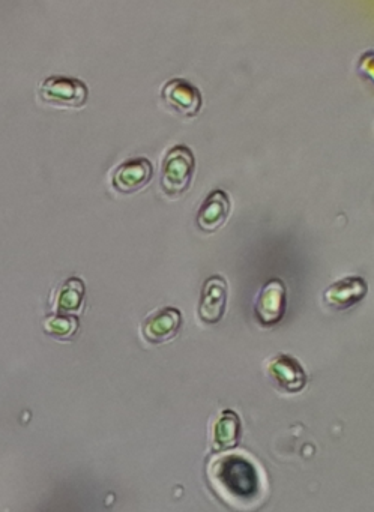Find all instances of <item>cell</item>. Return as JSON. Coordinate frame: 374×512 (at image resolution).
Segmentation results:
<instances>
[{"label":"cell","instance_id":"8fae6325","mask_svg":"<svg viewBox=\"0 0 374 512\" xmlns=\"http://www.w3.org/2000/svg\"><path fill=\"white\" fill-rule=\"evenodd\" d=\"M367 281L362 277H346L332 283L323 292V301L334 310H347L367 295Z\"/></svg>","mask_w":374,"mask_h":512},{"label":"cell","instance_id":"3957f363","mask_svg":"<svg viewBox=\"0 0 374 512\" xmlns=\"http://www.w3.org/2000/svg\"><path fill=\"white\" fill-rule=\"evenodd\" d=\"M40 97L52 106L80 109L88 103L89 89L74 77L52 76L41 83Z\"/></svg>","mask_w":374,"mask_h":512},{"label":"cell","instance_id":"9c48e42d","mask_svg":"<svg viewBox=\"0 0 374 512\" xmlns=\"http://www.w3.org/2000/svg\"><path fill=\"white\" fill-rule=\"evenodd\" d=\"M227 281L221 275H211L203 283L199 302V317L206 325H215L223 319L227 307Z\"/></svg>","mask_w":374,"mask_h":512},{"label":"cell","instance_id":"52a82bcc","mask_svg":"<svg viewBox=\"0 0 374 512\" xmlns=\"http://www.w3.org/2000/svg\"><path fill=\"white\" fill-rule=\"evenodd\" d=\"M161 100L173 112L184 118L199 115L203 106L202 94L196 86L184 79H172L164 83Z\"/></svg>","mask_w":374,"mask_h":512},{"label":"cell","instance_id":"4fadbf2b","mask_svg":"<svg viewBox=\"0 0 374 512\" xmlns=\"http://www.w3.org/2000/svg\"><path fill=\"white\" fill-rule=\"evenodd\" d=\"M85 296V283L77 277L68 278L53 295V314L74 316V314L80 313L85 305Z\"/></svg>","mask_w":374,"mask_h":512},{"label":"cell","instance_id":"30bf717a","mask_svg":"<svg viewBox=\"0 0 374 512\" xmlns=\"http://www.w3.org/2000/svg\"><path fill=\"white\" fill-rule=\"evenodd\" d=\"M154 176V167L145 157L125 161L113 173L112 184L121 194H134L145 188Z\"/></svg>","mask_w":374,"mask_h":512},{"label":"cell","instance_id":"9a60e30c","mask_svg":"<svg viewBox=\"0 0 374 512\" xmlns=\"http://www.w3.org/2000/svg\"><path fill=\"white\" fill-rule=\"evenodd\" d=\"M371 59H373V52L368 50V52H365L364 55L361 56L358 64L359 74H362V76H365L370 80L371 77H373V70H371Z\"/></svg>","mask_w":374,"mask_h":512},{"label":"cell","instance_id":"7a4b0ae2","mask_svg":"<svg viewBox=\"0 0 374 512\" xmlns=\"http://www.w3.org/2000/svg\"><path fill=\"white\" fill-rule=\"evenodd\" d=\"M196 172V157L188 146L176 145L161 166V187L169 197H179L190 188Z\"/></svg>","mask_w":374,"mask_h":512},{"label":"cell","instance_id":"ba28073f","mask_svg":"<svg viewBox=\"0 0 374 512\" xmlns=\"http://www.w3.org/2000/svg\"><path fill=\"white\" fill-rule=\"evenodd\" d=\"M182 313L175 307H164L149 314L142 323V335L152 344H163L173 340L181 331Z\"/></svg>","mask_w":374,"mask_h":512},{"label":"cell","instance_id":"5b68a950","mask_svg":"<svg viewBox=\"0 0 374 512\" xmlns=\"http://www.w3.org/2000/svg\"><path fill=\"white\" fill-rule=\"evenodd\" d=\"M265 373L268 379L281 391L296 394L307 385V373L298 359L287 353H277L265 362Z\"/></svg>","mask_w":374,"mask_h":512},{"label":"cell","instance_id":"5bb4252c","mask_svg":"<svg viewBox=\"0 0 374 512\" xmlns=\"http://www.w3.org/2000/svg\"><path fill=\"white\" fill-rule=\"evenodd\" d=\"M44 329L47 334L58 340H70L79 329V319L76 316H65V314H52L44 322Z\"/></svg>","mask_w":374,"mask_h":512},{"label":"cell","instance_id":"8992f818","mask_svg":"<svg viewBox=\"0 0 374 512\" xmlns=\"http://www.w3.org/2000/svg\"><path fill=\"white\" fill-rule=\"evenodd\" d=\"M241 418L235 410L223 409L212 416L208 425L209 448L215 454L233 451L241 439Z\"/></svg>","mask_w":374,"mask_h":512},{"label":"cell","instance_id":"277c9868","mask_svg":"<svg viewBox=\"0 0 374 512\" xmlns=\"http://www.w3.org/2000/svg\"><path fill=\"white\" fill-rule=\"evenodd\" d=\"M286 308L287 289L284 281L277 277L266 281L254 299V314L257 322L265 328H271L281 322Z\"/></svg>","mask_w":374,"mask_h":512},{"label":"cell","instance_id":"7c38bea8","mask_svg":"<svg viewBox=\"0 0 374 512\" xmlns=\"http://www.w3.org/2000/svg\"><path fill=\"white\" fill-rule=\"evenodd\" d=\"M230 209L232 203L226 191H211L197 212V226L205 233L217 232L229 218Z\"/></svg>","mask_w":374,"mask_h":512},{"label":"cell","instance_id":"6da1fadb","mask_svg":"<svg viewBox=\"0 0 374 512\" xmlns=\"http://www.w3.org/2000/svg\"><path fill=\"white\" fill-rule=\"evenodd\" d=\"M209 485L220 500L238 512H251L265 502L268 482L251 455L227 451L209 460Z\"/></svg>","mask_w":374,"mask_h":512}]
</instances>
